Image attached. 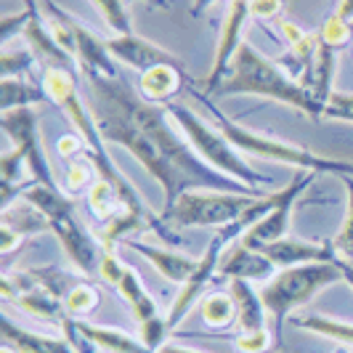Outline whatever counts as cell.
Wrapping results in <instances>:
<instances>
[{"mask_svg": "<svg viewBox=\"0 0 353 353\" xmlns=\"http://www.w3.org/2000/svg\"><path fill=\"white\" fill-rule=\"evenodd\" d=\"M88 90V106L96 117L104 141L128 149L162 186L165 208H170L183 192H229V194L265 196L242 181L218 173L189 146L186 136L173 128L168 106L149 104L141 93L117 77L83 74Z\"/></svg>", "mask_w": 353, "mask_h": 353, "instance_id": "cell-1", "label": "cell"}, {"mask_svg": "<svg viewBox=\"0 0 353 353\" xmlns=\"http://www.w3.org/2000/svg\"><path fill=\"white\" fill-rule=\"evenodd\" d=\"M43 88H46V93H48V99H51L53 104L64 109V114H67V120L74 125L77 136L85 141V152H88V157H90V162H93L99 178L109 181V183L120 192L125 208H130V210L139 212V215H146V218H154L152 212L143 208L141 196L136 194V189L130 186V181L114 168V162L109 157V152H106V146H104V139H101V133H99V125H96V117H93V112H90L88 101H83V96H80L77 72L61 70V67H43Z\"/></svg>", "mask_w": 353, "mask_h": 353, "instance_id": "cell-2", "label": "cell"}, {"mask_svg": "<svg viewBox=\"0 0 353 353\" xmlns=\"http://www.w3.org/2000/svg\"><path fill=\"white\" fill-rule=\"evenodd\" d=\"M242 93L295 106V109L305 112L308 117L324 114V109L316 104L311 90H305L301 83H295L276 61L265 59L263 53L252 48L250 43H242V48L236 51L234 61H231L226 80L215 90V96H242Z\"/></svg>", "mask_w": 353, "mask_h": 353, "instance_id": "cell-3", "label": "cell"}, {"mask_svg": "<svg viewBox=\"0 0 353 353\" xmlns=\"http://www.w3.org/2000/svg\"><path fill=\"white\" fill-rule=\"evenodd\" d=\"M205 106L210 109L212 114V125L226 136L231 141V146H236L239 152L245 154H252L258 159H274L279 165H290L295 170H314V173H330V176H353V162L351 159H332V157H321V154H314L308 152L305 146H298V143H290L284 139H274V136H265V133H258V130H250L245 125L234 123L229 114H223L215 104L208 101V96H199Z\"/></svg>", "mask_w": 353, "mask_h": 353, "instance_id": "cell-4", "label": "cell"}, {"mask_svg": "<svg viewBox=\"0 0 353 353\" xmlns=\"http://www.w3.org/2000/svg\"><path fill=\"white\" fill-rule=\"evenodd\" d=\"M168 112H170V117H173V123H176L178 130L186 136L189 146H192L210 168H215L218 173L234 178V181H242L245 186L261 189V192H263V186H271V183H274V178L263 176V173H258L252 165H248V159L239 154V149L231 146V141L215 128V125L210 128V125L205 123L196 112H192L189 106L173 101V104H168Z\"/></svg>", "mask_w": 353, "mask_h": 353, "instance_id": "cell-5", "label": "cell"}, {"mask_svg": "<svg viewBox=\"0 0 353 353\" xmlns=\"http://www.w3.org/2000/svg\"><path fill=\"white\" fill-rule=\"evenodd\" d=\"M343 279V271L337 263H305L292 268H279L268 282L261 287V298L274 321L276 345H282V327L295 308H303L314 301L321 290Z\"/></svg>", "mask_w": 353, "mask_h": 353, "instance_id": "cell-6", "label": "cell"}, {"mask_svg": "<svg viewBox=\"0 0 353 353\" xmlns=\"http://www.w3.org/2000/svg\"><path fill=\"white\" fill-rule=\"evenodd\" d=\"M255 194H229V192H183L170 208L159 215V223L170 231L208 229L236 223L258 202Z\"/></svg>", "mask_w": 353, "mask_h": 353, "instance_id": "cell-7", "label": "cell"}, {"mask_svg": "<svg viewBox=\"0 0 353 353\" xmlns=\"http://www.w3.org/2000/svg\"><path fill=\"white\" fill-rule=\"evenodd\" d=\"M242 236H245V229H242L239 223H229V226L218 229V234L210 239V245L205 248L202 258L196 261V271L186 279V282L181 284V292L176 295V301H173L170 311H168V316H165L173 335H176L178 327L183 324V319L192 314V308L205 298V292H208L210 282L218 279V265H221L223 252H226L236 239H242Z\"/></svg>", "mask_w": 353, "mask_h": 353, "instance_id": "cell-8", "label": "cell"}, {"mask_svg": "<svg viewBox=\"0 0 353 353\" xmlns=\"http://www.w3.org/2000/svg\"><path fill=\"white\" fill-rule=\"evenodd\" d=\"M316 178H319V173H314V170H295L292 181H290L284 189H276V192H274V208L265 212L258 223H252L239 242L252 250H261V248H265V245H271V242H276V239H284L287 231H290V215H292V208H295L298 196H301Z\"/></svg>", "mask_w": 353, "mask_h": 353, "instance_id": "cell-9", "label": "cell"}, {"mask_svg": "<svg viewBox=\"0 0 353 353\" xmlns=\"http://www.w3.org/2000/svg\"><path fill=\"white\" fill-rule=\"evenodd\" d=\"M0 125L11 136L14 149L21 152V157L27 162V170H30V178H35L37 183H43V186H56L53 170L48 165V159H46L43 143H40V123H37L35 106L0 112Z\"/></svg>", "mask_w": 353, "mask_h": 353, "instance_id": "cell-10", "label": "cell"}, {"mask_svg": "<svg viewBox=\"0 0 353 353\" xmlns=\"http://www.w3.org/2000/svg\"><path fill=\"white\" fill-rule=\"evenodd\" d=\"M51 231L56 234L59 245L64 248L70 263L80 271V274H93L101 265V255H104V245L96 242V236L85 229V223L77 218L74 208L59 212L56 218L48 221Z\"/></svg>", "mask_w": 353, "mask_h": 353, "instance_id": "cell-11", "label": "cell"}, {"mask_svg": "<svg viewBox=\"0 0 353 353\" xmlns=\"http://www.w3.org/2000/svg\"><path fill=\"white\" fill-rule=\"evenodd\" d=\"M250 19V0H231L226 19H223V27H221V37H218V48H215V59H212V70L205 80V93L202 96H215V90L221 88V83L226 80L229 67L234 61L236 51L242 48V32H245V24Z\"/></svg>", "mask_w": 353, "mask_h": 353, "instance_id": "cell-12", "label": "cell"}, {"mask_svg": "<svg viewBox=\"0 0 353 353\" xmlns=\"http://www.w3.org/2000/svg\"><path fill=\"white\" fill-rule=\"evenodd\" d=\"M276 268H292L305 263H337V250L332 242H305L298 236H284L261 248Z\"/></svg>", "mask_w": 353, "mask_h": 353, "instance_id": "cell-13", "label": "cell"}, {"mask_svg": "<svg viewBox=\"0 0 353 353\" xmlns=\"http://www.w3.org/2000/svg\"><path fill=\"white\" fill-rule=\"evenodd\" d=\"M106 48L112 53V59L123 61L125 67L141 72V74L146 70H152V67H159V64H178V59L173 53L165 51L162 46L146 40V37H139L136 32L106 37Z\"/></svg>", "mask_w": 353, "mask_h": 353, "instance_id": "cell-14", "label": "cell"}, {"mask_svg": "<svg viewBox=\"0 0 353 353\" xmlns=\"http://www.w3.org/2000/svg\"><path fill=\"white\" fill-rule=\"evenodd\" d=\"M276 274V265L261 250L242 245L239 239L231 245L218 265V279H245V282H268Z\"/></svg>", "mask_w": 353, "mask_h": 353, "instance_id": "cell-15", "label": "cell"}, {"mask_svg": "<svg viewBox=\"0 0 353 353\" xmlns=\"http://www.w3.org/2000/svg\"><path fill=\"white\" fill-rule=\"evenodd\" d=\"M72 32H74V56H77L80 74L117 77V67H114V59L106 48V40L96 37L77 19H72Z\"/></svg>", "mask_w": 353, "mask_h": 353, "instance_id": "cell-16", "label": "cell"}, {"mask_svg": "<svg viewBox=\"0 0 353 353\" xmlns=\"http://www.w3.org/2000/svg\"><path fill=\"white\" fill-rule=\"evenodd\" d=\"M24 43L35 51L37 61H43V67H61V70H72L77 67V59L67 53L59 43H56V37L48 32V27H46V19L37 14V0H35V8H32V19H30V24H27V30H24Z\"/></svg>", "mask_w": 353, "mask_h": 353, "instance_id": "cell-17", "label": "cell"}, {"mask_svg": "<svg viewBox=\"0 0 353 353\" xmlns=\"http://www.w3.org/2000/svg\"><path fill=\"white\" fill-rule=\"evenodd\" d=\"M125 245L130 250H136L139 255H143L149 263L157 268L162 279H168L173 284H183L196 271L199 258H189V255L176 252V250L154 248V245H146V242H139V239H125Z\"/></svg>", "mask_w": 353, "mask_h": 353, "instance_id": "cell-18", "label": "cell"}, {"mask_svg": "<svg viewBox=\"0 0 353 353\" xmlns=\"http://www.w3.org/2000/svg\"><path fill=\"white\" fill-rule=\"evenodd\" d=\"M183 85H186V77H183L181 64H159L141 74L139 93L149 104L168 106L173 104V99L183 90Z\"/></svg>", "mask_w": 353, "mask_h": 353, "instance_id": "cell-19", "label": "cell"}, {"mask_svg": "<svg viewBox=\"0 0 353 353\" xmlns=\"http://www.w3.org/2000/svg\"><path fill=\"white\" fill-rule=\"evenodd\" d=\"M229 295L236 303V330L239 335L242 332H261V330H268V311L263 305V298H261V290H255L252 282H245V279H231Z\"/></svg>", "mask_w": 353, "mask_h": 353, "instance_id": "cell-20", "label": "cell"}, {"mask_svg": "<svg viewBox=\"0 0 353 353\" xmlns=\"http://www.w3.org/2000/svg\"><path fill=\"white\" fill-rule=\"evenodd\" d=\"M3 337L19 353H77L64 335L51 337V335H37V332H30V330H21V327H17L11 321L8 314L3 316Z\"/></svg>", "mask_w": 353, "mask_h": 353, "instance_id": "cell-21", "label": "cell"}, {"mask_svg": "<svg viewBox=\"0 0 353 353\" xmlns=\"http://www.w3.org/2000/svg\"><path fill=\"white\" fill-rule=\"evenodd\" d=\"M77 330L106 353H149V348L141 343V337L128 335V332L114 330V327H101V324H90V321L77 319Z\"/></svg>", "mask_w": 353, "mask_h": 353, "instance_id": "cell-22", "label": "cell"}, {"mask_svg": "<svg viewBox=\"0 0 353 353\" xmlns=\"http://www.w3.org/2000/svg\"><path fill=\"white\" fill-rule=\"evenodd\" d=\"M117 292H120V298L130 305V311H133V316L139 319V324L159 316L157 303L149 295V290L143 287L141 276L136 274L133 265H125L123 276H120V282H117Z\"/></svg>", "mask_w": 353, "mask_h": 353, "instance_id": "cell-23", "label": "cell"}, {"mask_svg": "<svg viewBox=\"0 0 353 353\" xmlns=\"http://www.w3.org/2000/svg\"><path fill=\"white\" fill-rule=\"evenodd\" d=\"M292 327L305 330V332H314L327 340H335L340 345H351L353 348V324L348 321H337L332 316H324V314H303V316H292Z\"/></svg>", "mask_w": 353, "mask_h": 353, "instance_id": "cell-24", "label": "cell"}, {"mask_svg": "<svg viewBox=\"0 0 353 353\" xmlns=\"http://www.w3.org/2000/svg\"><path fill=\"white\" fill-rule=\"evenodd\" d=\"M48 93L43 88V83H30L21 77H6L0 80V112L8 109H21V106H35L37 101H43Z\"/></svg>", "mask_w": 353, "mask_h": 353, "instance_id": "cell-25", "label": "cell"}, {"mask_svg": "<svg viewBox=\"0 0 353 353\" xmlns=\"http://www.w3.org/2000/svg\"><path fill=\"white\" fill-rule=\"evenodd\" d=\"M6 226H11L14 231H19L24 239L30 234H40V231H51V223L43 212L37 210L35 205L24 202V199H17V205H8L3 208V218H0Z\"/></svg>", "mask_w": 353, "mask_h": 353, "instance_id": "cell-26", "label": "cell"}, {"mask_svg": "<svg viewBox=\"0 0 353 353\" xmlns=\"http://www.w3.org/2000/svg\"><path fill=\"white\" fill-rule=\"evenodd\" d=\"M17 305L21 308V311H27L30 316L43 319V321H48V324H59V327L64 324V319L70 316V314H67V305H64V301L53 298V295L43 292V290H32V292L19 295Z\"/></svg>", "mask_w": 353, "mask_h": 353, "instance_id": "cell-27", "label": "cell"}, {"mask_svg": "<svg viewBox=\"0 0 353 353\" xmlns=\"http://www.w3.org/2000/svg\"><path fill=\"white\" fill-rule=\"evenodd\" d=\"M199 311H202V319L205 324L212 327V330H229L236 324V303L229 292H208L202 301H199Z\"/></svg>", "mask_w": 353, "mask_h": 353, "instance_id": "cell-28", "label": "cell"}, {"mask_svg": "<svg viewBox=\"0 0 353 353\" xmlns=\"http://www.w3.org/2000/svg\"><path fill=\"white\" fill-rule=\"evenodd\" d=\"M27 271H30V276H32V282H35L37 290L48 292V295L59 298V301H67V295H70L77 284L83 282L80 276L64 274V271H61V268H56V265H46V268H27Z\"/></svg>", "mask_w": 353, "mask_h": 353, "instance_id": "cell-29", "label": "cell"}, {"mask_svg": "<svg viewBox=\"0 0 353 353\" xmlns=\"http://www.w3.org/2000/svg\"><path fill=\"white\" fill-rule=\"evenodd\" d=\"M37 56L27 43H17V46H3L0 51V72L3 80L6 77H21L35 67Z\"/></svg>", "mask_w": 353, "mask_h": 353, "instance_id": "cell-30", "label": "cell"}, {"mask_svg": "<svg viewBox=\"0 0 353 353\" xmlns=\"http://www.w3.org/2000/svg\"><path fill=\"white\" fill-rule=\"evenodd\" d=\"M96 6V11L101 14L104 24L114 32V35H130L133 32V21H130V11L123 0H90Z\"/></svg>", "mask_w": 353, "mask_h": 353, "instance_id": "cell-31", "label": "cell"}, {"mask_svg": "<svg viewBox=\"0 0 353 353\" xmlns=\"http://www.w3.org/2000/svg\"><path fill=\"white\" fill-rule=\"evenodd\" d=\"M64 305H67V314H70L72 319L88 316V314H93V311L101 305V292H99L93 284L80 282L70 295H67Z\"/></svg>", "mask_w": 353, "mask_h": 353, "instance_id": "cell-32", "label": "cell"}, {"mask_svg": "<svg viewBox=\"0 0 353 353\" xmlns=\"http://www.w3.org/2000/svg\"><path fill=\"white\" fill-rule=\"evenodd\" d=\"M340 181L348 189V212H345V221L337 231V236L332 239V245L337 250V258H351L353 261V176H343Z\"/></svg>", "mask_w": 353, "mask_h": 353, "instance_id": "cell-33", "label": "cell"}, {"mask_svg": "<svg viewBox=\"0 0 353 353\" xmlns=\"http://www.w3.org/2000/svg\"><path fill=\"white\" fill-rule=\"evenodd\" d=\"M141 343L149 348V353H159L165 345H168V340H170V327H168V319L165 316H154L149 319V321H141Z\"/></svg>", "mask_w": 353, "mask_h": 353, "instance_id": "cell-34", "label": "cell"}, {"mask_svg": "<svg viewBox=\"0 0 353 353\" xmlns=\"http://www.w3.org/2000/svg\"><path fill=\"white\" fill-rule=\"evenodd\" d=\"M351 37H353V24H348V21H343V19L337 17L327 19L324 27H321V32H319V40L327 43L335 51H343L351 43Z\"/></svg>", "mask_w": 353, "mask_h": 353, "instance_id": "cell-35", "label": "cell"}, {"mask_svg": "<svg viewBox=\"0 0 353 353\" xmlns=\"http://www.w3.org/2000/svg\"><path fill=\"white\" fill-rule=\"evenodd\" d=\"M327 120H340V123H353V93H343L335 90L330 96V101L324 106V114Z\"/></svg>", "mask_w": 353, "mask_h": 353, "instance_id": "cell-36", "label": "cell"}, {"mask_svg": "<svg viewBox=\"0 0 353 353\" xmlns=\"http://www.w3.org/2000/svg\"><path fill=\"white\" fill-rule=\"evenodd\" d=\"M90 165H93V162L70 159V165H67V176H64V183H67V192H70V194H80V192L90 189V186H88Z\"/></svg>", "mask_w": 353, "mask_h": 353, "instance_id": "cell-37", "label": "cell"}, {"mask_svg": "<svg viewBox=\"0 0 353 353\" xmlns=\"http://www.w3.org/2000/svg\"><path fill=\"white\" fill-rule=\"evenodd\" d=\"M274 345V337L268 330L261 332H242L239 337H234V348L239 353H265Z\"/></svg>", "mask_w": 353, "mask_h": 353, "instance_id": "cell-38", "label": "cell"}, {"mask_svg": "<svg viewBox=\"0 0 353 353\" xmlns=\"http://www.w3.org/2000/svg\"><path fill=\"white\" fill-rule=\"evenodd\" d=\"M123 271H125V263L114 255V250H104V255H101V265H99V276H101L106 284L117 287L120 276H123Z\"/></svg>", "mask_w": 353, "mask_h": 353, "instance_id": "cell-39", "label": "cell"}, {"mask_svg": "<svg viewBox=\"0 0 353 353\" xmlns=\"http://www.w3.org/2000/svg\"><path fill=\"white\" fill-rule=\"evenodd\" d=\"M282 14V0H250V17L276 19Z\"/></svg>", "mask_w": 353, "mask_h": 353, "instance_id": "cell-40", "label": "cell"}, {"mask_svg": "<svg viewBox=\"0 0 353 353\" xmlns=\"http://www.w3.org/2000/svg\"><path fill=\"white\" fill-rule=\"evenodd\" d=\"M85 152V141L80 136H61L59 139V154L67 159H77Z\"/></svg>", "mask_w": 353, "mask_h": 353, "instance_id": "cell-41", "label": "cell"}, {"mask_svg": "<svg viewBox=\"0 0 353 353\" xmlns=\"http://www.w3.org/2000/svg\"><path fill=\"white\" fill-rule=\"evenodd\" d=\"M21 242H24V236L14 231L11 226H6V223H0V250L8 255V252H14L17 248H21Z\"/></svg>", "mask_w": 353, "mask_h": 353, "instance_id": "cell-42", "label": "cell"}, {"mask_svg": "<svg viewBox=\"0 0 353 353\" xmlns=\"http://www.w3.org/2000/svg\"><path fill=\"white\" fill-rule=\"evenodd\" d=\"M279 30H282V35L287 37V43L290 46H295V43H301L305 32H303L298 24H292V21H279Z\"/></svg>", "mask_w": 353, "mask_h": 353, "instance_id": "cell-43", "label": "cell"}, {"mask_svg": "<svg viewBox=\"0 0 353 353\" xmlns=\"http://www.w3.org/2000/svg\"><path fill=\"white\" fill-rule=\"evenodd\" d=\"M337 19H343V21H348L353 24V0H340V8H337Z\"/></svg>", "mask_w": 353, "mask_h": 353, "instance_id": "cell-44", "label": "cell"}, {"mask_svg": "<svg viewBox=\"0 0 353 353\" xmlns=\"http://www.w3.org/2000/svg\"><path fill=\"white\" fill-rule=\"evenodd\" d=\"M337 265H340V271H343V279L353 287V261L351 258H337Z\"/></svg>", "mask_w": 353, "mask_h": 353, "instance_id": "cell-45", "label": "cell"}, {"mask_svg": "<svg viewBox=\"0 0 353 353\" xmlns=\"http://www.w3.org/2000/svg\"><path fill=\"white\" fill-rule=\"evenodd\" d=\"M159 353H205V351H196V348H183V345H176V343H168V345H165Z\"/></svg>", "mask_w": 353, "mask_h": 353, "instance_id": "cell-46", "label": "cell"}, {"mask_svg": "<svg viewBox=\"0 0 353 353\" xmlns=\"http://www.w3.org/2000/svg\"><path fill=\"white\" fill-rule=\"evenodd\" d=\"M0 353H19V351L14 348V345H11V343H3V348H0Z\"/></svg>", "mask_w": 353, "mask_h": 353, "instance_id": "cell-47", "label": "cell"}, {"mask_svg": "<svg viewBox=\"0 0 353 353\" xmlns=\"http://www.w3.org/2000/svg\"><path fill=\"white\" fill-rule=\"evenodd\" d=\"M146 3H152V6H168V0H146Z\"/></svg>", "mask_w": 353, "mask_h": 353, "instance_id": "cell-48", "label": "cell"}, {"mask_svg": "<svg viewBox=\"0 0 353 353\" xmlns=\"http://www.w3.org/2000/svg\"><path fill=\"white\" fill-rule=\"evenodd\" d=\"M351 51H353V46H351Z\"/></svg>", "mask_w": 353, "mask_h": 353, "instance_id": "cell-49", "label": "cell"}, {"mask_svg": "<svg viewBox=\"0 0 353 353\" xmlns=\"http://www.w3.org/2000/svg\"><path fill=\"white\" fill-rule=\"evenodd\" d=\"M101 353H106V351H101Z\"/></svg>", "mask_w": 353, "mask_h": 353, "instance_id": "cell-50", "label": "cell"}]
</instances>
